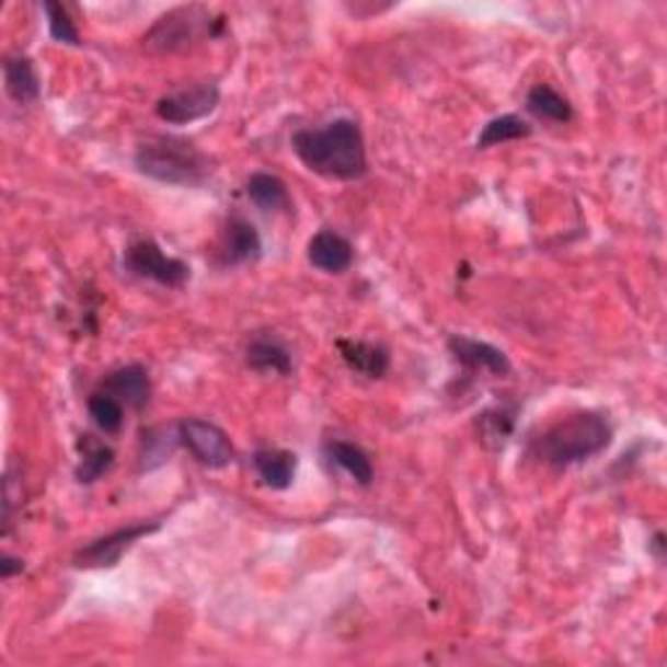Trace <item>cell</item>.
<instances>
[{
	"instance_id": "9c48e42d",
	"label": "cell",
	"mask_w": 667,
	"mask_h": 667,
	"mask_svg": "<svg viewBox=\"0 0 667 667\" xmlns=\"http://www.w3.org/2000/svg\"><path fill=\"white\" fill-rule=\"evenodd\" d=\"M261 251H264V245H261L256 227L243 217H232L225 227L222 240H219L217 264L225 266V269L253 264V261L261 258Z\"/></svg>"
},
{
	"instance_id": "ac0fdd59",
	"label": "cell",
	"mask_w": 667,
	"mask_h": 667,
	"mask_svg": "<svg viewBox=\"0 0 667 667\" xmlns=\"http://www.w3.org/2000/svg\"><path fill=\"white\" fill-rule=\"evenodd\" d=\"M115 464V451L94 436H81L79 464H76V483L92 485Z\"/></svg>"
},
{
	"instance_id": "3957f363",
	"label": "cell",
	"mask_w": 667,
	"mask_h": 667,
	"mask_svg": "<svg viewBox=\"0 0 667 667\" xmlns=\"http://www.w3.org/2000/svg\"><path fill=\"white\" fill-rule=\"evenodd\" d=\"M141 175L168 185H204L215 175V160L181 136H154L139 143L134 157Z\"/></svg>"
},
{
	"instance_id": "7a4b0ae2",
	"label": "cell",
	"mask_w": 667,
	"mask_h": 667,
	"mask_svg": "<svg viewBox=\"0 0 667 667\" xmlns=\"http://www.w3.org/2000/svg\"><path fill=\"white\" fill-rule=\"evenodd\" d=\"M610 444H613V425L608 423V417L595 410H579L534 436L529 441V453L553 470H568L600 457Z\"/></svg>"
},
{
	"instance_id": "d4e9b609",
	"label": "cell",
	"mask_w": 667,
	"mask_h": 667,
	"mask_svg": "<svg viewBox=\"0 0 667 667\" xmlns=\"http://www.w3.org/2000/svg\"><path fill=\"white\" fill-rule=\"evenodd\" d=\"M154 433L157 430L143 433V453H141L143 470H151V467L162 464L164 459L173 453V446L181 444V438H177V428H175L173 438H168V433H162V436H154Z\"/></svg>"
},
{
	"instance_id": "8992f818",
	"label": "cell",
	"mask_w": 667,
	"mask_h": 667,
	"mask_svg": "<svg viewBox=\"0 0 667 667\" xmlns=\"http://www.w3.org/2000/svg\"><path fill=\"white\" fill-rule=\"evenodd\" d=\"M177 438H181L183 449H188L191 457L209 470H225L235 462L230 436L219 425L202 421V417H188V421L177 423Z\"/></svg>"
},
{
	"instance_id": "52a82bcc",
	"label": "cell",
	"mask_w": 667,
	"mask_h": 667,
	"mask_svg": "<svg viewBox=\"0 0 667 667\" xmlns=\"http://www.w3.org/2000/svg\"><path fill=\"white\" fill-rule=\"evenodd\" d=\"M160 529V521H139V525H128L115 529V532L105 534V538L92 540L89 545H84L81 550H76L73 555V566L76 568H115L120 563L123 555L128 553L130 548L136 545L141 538H147V534L157 532Z\"/></svg>"
},
{
	"instance_id": "6da1fadb",
	"label": "cell",
	"mask_w": 667,
	"mask_h": 667,
	"mask_svg": "<svg viewBox=\"0 0 667 667\" xmlns=\"http://www.w3.org/2000/svg\"><path fill=\"white\" fill-rule=\"evenodd\" d=\"M292 151L311 173L329 181H360L368 173L366 139L360 126L349 118L298 130L292 136Z\"/></svg>"
},
{
	"instance_id": "4fadbf2b",
	"label": "cell",
	"mask_w": 667,
	"mask_h": 667,
	"mask_svg": "<svg viewBox=\"0 0 667 667\" xmlns=\"http://www.w3.org/2000/svg\"><path fill=\"white\" fill-rule=\"evenodd\" d=\"M342 360L353 373H360L366 378H383L391 366V355L383 345H373V342H360V340H340Z\"/></svg>"
},
{
	"instance_id": "603a6c76",
	"label": "cell",
	"mask_w": 667,
	"mask_h": 667,
	"mask_svg": "<svg viewBox=\"0 0 667 667\" xmlns=\"http://www.w3.org/2000/svg\"><path fill=\"white\" fill-rule=\"evenodd\" d=\"M43 11L47 13V26H50V37L55 39V43L73 45V47L81 45L79 30H76L71 13H68V9H66L64 3H55V0H47V3H43Z\"/></svg>"
},
{
	"instance_id": "d6986e66",
	"label": "cell",
	"mask_w": 667,
	"mask_h": 667,
	"mask_svg": "<svg viewBox=\"0 0 667 667\" xmlns=\"http://www.w3.org/2000/svg\"><path fill=\"white\" fill-rule=\"evenodd\" d=\"M245 194L261 211H281L290 206L287 183L272 173H253L245 183Z\"/></svg>"
},
{
	"instance_id": "277c9868",
	"label": "cell",
	"mask_w": 667,
	"mask_h": 667,
	"mask_svg": "<svg viewBox=\"0 0 667 667\" xmlns=\"http://www.w3.org/2000/svg\"><path fill=\"white\" fill-rule=\"evenodd\" d=\"M225 19H219L204 5H181L168 11L143 34V47L151 53H183L206 37L222 32Z\"/></svg>"
},
{
	"instance_id": "484cf974",
	"label": "cell",
	"mask_w": 667,
	"mask_h": 667,
	"mask_svg": "<svg viewBox=\"0 0 667 667\" xmlns=\"http://www.w3.org/2000/svg\"><path fill=\"white\" fill-rule=\"evenodd\" d=\"M22 568H24V563L19 559H13V555H9V553L0 559V576H3V579H11L13 574H22Z\"/></svg>"
},
{
	"instance_id": "30bf717a",
	"label": "cell",
	"mask_w": 667,
	"mask_h": 667,
	"mask_svg": "<svg viewBox=\"0 0 667 667\" xmlns=\"http://www.w3.org/2000/svg\"><path fill=\"white\" fill-rule=\"evenodd\" d=\"M449 353L459 366L472 370V373H487V376H508L511 373V363L504 349L487 345V342L472 340V336L453 334L449 340Z\"/></svg>"
},
{
	"instance_id": "e0dca14e",
	"label": "cell",
	"mask_w": 667,
	"mask_h": 667,
	"mask_svg": "<svg viewBox=\"0 0 667 667\" xmlns=\"http://www.w3.org/2000/svg\"><path fill=\"white\" fill-rule=\"evenodd\" d=\"M323 453H326L329 462L345 470L357 485L373 483V464H370V457L357 444L336 438V441L323 444Z\"/></svg>"
},
{
	"instance_id": "ba28073f",
	"label": "cell",
	"mask_w": 667,
	"mask_h": 667,
	"mask_svg": "<svg viewBox=\"0 0 667 667\" xmlns=\"http://www.w3.org/2000/svg\"><path fill=\"white\" fill-rule=\"evenodd\" d=\"M219 105V87L211 81L177 89L173 94H164L157 100V118L170 123V126H185V123H196L209 118Z\"/></svg>"
},
{
	"instance_id": "44dd1931",
	"label": "cell",
	"mask_w": 667,
	"mask_h": 667,
	"mask_svg": "<svg viewBox=\"0 0 667 667\" xmlns=\"http://www.w3.org/2000/svg\"><path fill=\"white\" fill-rule=\"evenodd\" d=\"M529 134H532V126H529L521 115H514V113L501 115V118L487 120L483 130H480L478 149H491V147H498V143L527 139Z\"/></svg>"
},
{
	"instance_id": "4316f807",
	"label": "cell",
	"mask_w": 667,
	"mask_h": 667,
	"mask_svg": "<svg viewBox=\"0 0 667 667\" xmlns=\"http://www.w3.org/2000/svg\"><path fill=\"white\" fill-rule=\"evenodd\" d=\"M663 548H665V534H663V532H657V534H655V540H652V550H655V555H657L659 561L665 559V555H663Z\"/></svg>"
},
{
	"instance_id": "7402d4cb",
	"label": "cell",
	"mask_w": 667,
	"mask_h": 667,
	"mask_svg": "<svg viewBox=\"0 0 667 667\" xmlns=\"http://www.w3.org/2000/svg\"><path fill=\"white\" fill-rule=\"evenodd\" d=\"M89 407V417H92V423L97 425L102 433H120L123 423H126V404L120 402V399H115L113 394H107L105 389L94 391L92 396H89L87 402Z\"/></svg>"
},
{
	"instance_id": "2e32d148",
	"label": "cell",
	"mask_w": 667,
	"mask_h": 667,
	"mask_svg": "<svg viewBox=\"0 0 667 667\" xmlns=\"http://www.w3.org/2000/svg\"><path fill=\"white\" fill-rule=\"evenodd\" d=\"M253 470L272 491H287L298 472V457L287 449H258L253 453Z\"/></svg>"
},
{
	"instance_id": "5bb4252c",
	"label": "cell",
	"mask_w": 667,
	"mask_h": 667,
	"mask_svg": "<svg viewBox=\"0 0 667 667\" xmlns=\"http://www.w3.org/2000/svg\"><path fill=\"white\" fill-rule=\"evenodd\" d=\"M3 79H5V92L13 102L19 105H34L43 94V84H39V76L34 71L32 60L26 55H9L3 60Z\"/></svg>"
},
{
	"instance_id": "7c38bea8",
	"label": "cell",
	"mask_w": 667,
	"mask_h": 667,
	"mask_svg": "<svg viewBox=\"0 0 667 667\" xmlns=\"http://www.w3.org/2000/svg\"><path fill=\"white\" fill-rule=\"evenodd\" d=\"M102 389L107 394H113L115 399H120L123 404L130 410H143L149 404L151 396V381L149 373L143 366H123L118 370H113L105 381H102Z\"/></svg>"
},
{
	"instance_id": "9a60e30c",
	"label": "cell",
	"mask_w": 667,
	"mask_h": 667,
	"mask_svg": "<svg viewBox=\"0 0 667 667\" xmlns=\"http://www.w3.org/2000/svg\"><path fill=\"white\" fill-rule=\"evenodd\" d=\"M245 363L248 368L258 370V373L290 376L292 353L277 336H253L245 349Z\"/></svg>"
},
{
	"instance_id": "5b68a950",
	"label": "cell",
	"mask_w": 667,
	"mask_h": 667,
	"mask_svg": "<svg viewBox=\"0 0 667 667\" xmlns=\"http://www.w3.org/2000/svg\"><path fill=\"white\" fill-rule=\"evenodd\" d=\"M123 269L139 279L170 287V290H181L185 281L191 279V266L181 258L168 256L154 240H136V243H130L126 253H123Z\"/></svg>"
},
{
	"instance_id": "8fae6325",
	"label": "cell",
	"mask_w": 667,
	"mask_h": 667,
	"mask_svg": "<svg viewBox=\"0 0 667 667\" xmlns=\"http://www.w3.org/2000/svg\"><path fill=\"white\" fill-rule=\"evenodd\" d=\"M308 261L323 274H345L355 261L353 243L340 232L321 230L308 243Z\"/></svg>"
},
{
	"instance_id": "cb8c5ba5",
	"label": "cell",
	"mask_w": 667,
	"mask_h": 667,
	"mask_svg": "<svg viewBox=\"0 0 667 667\" xmlns=\"http://www.w3.org/2000/svg\"><path fill=\"white\" fill-rule=\"evenodd\" d=\"M514 430V410L495 407L483 412L480 417V433H483V441L491 446H504L506 438Z\"/></svg>"
},
{
	"instance_id": "ffe728a7",
	"label": "cell",
	"mask_w": 667,
	"mask_h": 667,
	"mask_svg": "<svg viewBox=\"0 0 667 667\" xmlns=\"http://www.w3.org/2000/svg\"><path fill=\"white\" fill-rule=\"evenodd\" d=\"M527 110L534 115V118L548 120V123L574 120V107H571V102L563 97L561 92H555L550 84H538V87L529 89Z\"/></svg>"
}]
</instances>
